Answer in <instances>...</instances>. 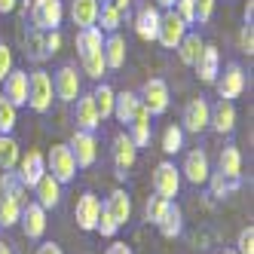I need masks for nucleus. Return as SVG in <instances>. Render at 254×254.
<instances>
[{"label":"nucleus","instance_id":"1","mask_svg":"<svg viewBox=\"0 0 254 254\" xmlns=\"http://www.w3.org/2000/svg\"><path fill=\"white\" fill-rule=\"evenodd\" d=\"M52 101H56V89H52L49 70H43V67L31 70L28 74V107L37 114H46L52 107Z\"/></svg>","mask_w":254,"mask_h":254},{"label":"nucleus","instance_id":"2","mask_svg":"<svg viewBox=\"0 0 254 254\" xmlns=\"http://www.w3.org/2000/svg\"><path fill=\"white\" fill-rule=\"evenodd\" d=\"M28 12L37 31H59L64 22V0H31Z\"/></svg>","mask_w":254,"mask_h":254},{"label":"nucleus","instance_id":"3","mask_svg":"<svg viewBox=\"0 0 254 254\" xmlns=\"http://www.w3.org/2000/svg\"><path fill=\"white\" fill-rule=\"evenodd\" d=\"M46 172L59 181V184H70V181L77 178V159L70 153L67 144H52L49 153H46Z\"/></svg>","mask_w":254,"mask_h":254},{"label":"nucleus","instance_id":"4","mask_svg":"<svg viewBox=\"0 0 254 254\" xmlns=\"http://www.w3.org/2000/svg\"><path fill=\"white\" fill-rule=\"evenodd\" d=\"M245 86H248V77H245V70L239 62H230L224 70H217V80H214V89H217V95H221L224 101H233V98H239L245 92Z\"/></svg>","mask_w":254,"mask_h":254},{"label":"nucleus","instance_id":"5","mask_svg":"<svg viewBox=\"0 0 254 254\" xmlns=\"http://www.w3.org/2000/svg\"><path fill=\"white\" fill-rule=\"evenodd\" d=\"M138 98H141V104L147 107V114L150 117H162L169 111V104H172V95H169V86H166V80H159V77H153V80H147L141 86V92H138Z\"/></svg>","mask_w":254,"mask_h":254},{"label":"nucleus","instance_id":"6","mask_svg":"<svg viewBox=\"0 0 254 254\" xmlns=\"http://www.w3.org/2000/svg\"><path fill=\"white\" fill-rule=\"evenodd\" d=\"M153 193L169 199V202H175V196L181 193V169L172 159H162L153 169Z\"/></svg>","mask_w":254,"mask_h":254},{"label":"nucleus","instance_id":"7","mask_svg":"<svg viewBox=\"0 0 254 254\" xmlns=\"http://www.w3.org/2000/svg\"><path fill=\"white\" fill-rule=\"evenodd\" d=\"M67 147H70V153H74V159H77V169H92L95 166V159H98V138H95V132L74 129Z\"/></svg>","mask_w":254,"mask_h":254},{"label":"nucleus","instance_id":"8","mask_svg":"<svg viewBox=\"0 0 254 254\" xmlns=\"http://www.w3.org/2000/svg\"><path fill=\"white\" fill-rule=\"evenodd\" d=\"M52 89H56V98L59 101H67V104H74L77 95L83 92V80L77 74V67L74 64H62L56 70V77H52Z\"/></svg>","mask_w":254,"mask_h":254},{"label":"nucleus","instance_id":"9","mask_svg":"<svg viewBox=\"0 0 254 254\" xmlns=\"http://www.w3.org/2000/svg\"><path fill=\"white\" fill-rule=\"evenodd\" d=\"M187 31L190 28L175 15V9H162V15H159V31H156V43L162 49H175L181 40H184Z\"/></svg>","mask_w":254,"mask_h":254},{"label":"nucleus","instance_id":"10","mask_svg":"<svg viewBox=\"0 0 254 254\" xmlns=\"http://www.w3.org/2000/svg\"><path fill=\"white\" fill-rule=\"evenodd\" d=\"M43 175H46V156H43L40 150H28V153H22V156H19V166H15V178H19L28 190L37 184Z\"/></svg>","mask_w":254,"mask_h":254},{"label":"nucleus","instance_id":"11","mask_svg":"<svg viewBox=\"0 0 254 254\" xmlns=\"http://www.w3.org/2000/svg\"><path fill=\"white\" fill-rule=\"evenodd\" d=\"M114 169H117V178H126L129 175V169L135 166V159H138V147H135V141L129 138V132H117L114 135Z\"/></svg>","mask_w":254,"mask_h":254},{"label":"nucleus","instance_id":"12","mask_svg":"<svg viewBox=\"0 0 254 254\" xmlns=\"http://www.w3.org/2000/svg\"><path fill=\"white\" fill-rule=\"evenodd\" d=\"M208 117H211V104H208L202 95H199V98H190L187 107H184V117H181V123H184L181 129L199 135V132L208 129Z\"/></svg>","mask_w":254,"mask_h":254},{"label":"nucleus","instance_id":"13","mask_svg":"<svg viewBox=\"0 0 254 254\" xmlns=\"http://www.w3.org/2000/svg\"><path fill=\"white\" fill-rule=\"evenodd\" d=\"M208 175H211V162H208V153L205 150H190L187 156H184V166H181V178H187L193 187H199V184H205L208 181Z\"/></svg>","mask_w":254,"mask_h":254},{"label":"nucleus","instance_id":"14","mask_svg":"<svg viewBox=\"0 0 254 254\" xmlns=\"http://www.w3.org/2000/svg\"><path fill=\"white\" fill-rule=\"evenodd\" d=\"M19 224H22V233L28 236L31 242H40L43 239V233H46V208L40 202H28L22 208V217H19Z\"/></svg>","mask_w":254,"mask_h":254},{"label":"nucleus","instance_id":"15","mask_svg":"<svg viewBox=\"0 0 254 254\" xmlns=\"http://www.w3.org/2000/svg\"><path fill=\"white\" fill-rule=\"evenodd\" d=\"M74 104H77V107H74V123H77V129H83V132H98V129H101V117H98V107H95L92 92H89V95L80 92Z\"/></svg>","mask_w":254,"mask_h":254},{"label":"nucleus","instance_id":"16","mask_svg":"<svg viewBox=\"0 0 254 254\" xmlns=\"http://www.w3.org/2000/svg\"><path fill=\"white\" fill-rule=\"evenodd\" d=\"M193 67H196V77L202 80L205 86H214V80H217V70H221V52H217V46L205 43Z\"/></svg>","mask_w":254,"mask_h":254},{"label":"nucleus","instance_id":"17","mask_svg":"<svg viewBox=\"0 0 254 254\" xmlns=\"http://www.w3.org/2000/svg\"><path fill=\"white\" fill-rule=\"evenodd\" d=\"M3 98H9L15 107H28V70H9L3 80Z\"/></svg>","mask_w":254,"mask_h":254},{"label":"nucleus","instance_id":"18","mask_svg":"<svg viewBox=\"0 0 254 254\" xmlns=\"http://www.w3.org/2000/svg\"><path fill=\"white\" fill-rule=\"evenodd\" d=\"M101 214V199L95 193H83L77 199V208H74V217H77V227L80 230H95V221Z\"/></svg>","mask_w":254,"mask_h":254},{"label":"nucleus","instance_id":"19","mask_svg":"<svg viewBox=\"0 0 254 254\" xmlns=\"http://www.w3.org/2000/svg\"><path fill=\"white\" fill-rule=\"evenodd\" d=\"M208 126L217 132V135H233V129H236V107H233V101H217V104H211V117H208Z\"/></svg>","mask_w":254,"mask_h":254},{"label":"nucleus","instance_id":"20","mask_svg":"<svg viewBox=\"0 0 254 254\" xmlns=\"http://www.w3.org/2000/svg\"><path fill=\"white\" fill-rule=\"evenodd\" d=\"M126 132H129V138L135 141V147H138V150L150 144V138H153V126H150V114H147V107H144V104L135 111L132 123L126 126Z\"/></svg>","mask_w":254,"mask_h":254},{"label":"nucleus","instance_id":"21","mask_svg":"<svg viewBox=\"0 0 254 254\" xmlns=\"http://www.w3.org/2000/svg\"><path fill=\"white\" fill-rule=\"evenodd\" d=\"M31 190H34V196H37L34 202H40L46 211H49V208H56V205L62 202V184H59V181L52 178L49 172H46V175H43V178H40Z\"/></svg>","mask_w":254,"mask_h":254},{"label":"nucleus","instance_id":"22","mask_svg":"<svg viewBox=\"0 0 254 254\" xmlns=\"http://www.w3.org/2000/svg\"><path fill=\"white\" fill-rule=\"evenodd\" d=\"M159 15H162V9H156V6H150V3L138 9V15H135V34H138L141 40H147V43H153V40H156Z\"/></svg>","mask_w":254,"mask_h":254},{"label":"nucleus","instance_id":"23","mask_svg":"<svg viewBox=\"0 0 254 254\" xmlns=\"http://www.w3.org/2000/svg\"><path fill=\"white\" fill-rule=\"evenodd\" d=\"M98 9H101V0H70V22L77 28H92L98 22Z\"/></svg>","mask_w":254,"mask_h":254},{"label":"nucleus","instance_id":"24","mask_svg":"<svg viewBox=\"0 0 254 254\" xmlns=\"http://www.w3.org/2000/svg\"><path fill=\"white\" fill-rule=\"evenodd\" d=\"M101 208L117 221V227H126V224H129V217H132V199H129L126 190H114Z\"/></svg>","mask_w":254,"mask_h":254},{"label":"nucleus","instance_id":"25","mask_svg":"<svg viewBox=\"0 0 254 254\" xmlns=\"http://www.w3.org/2000/svg\"><path fill=\"white\" fill-rule=\"evenodd\" d=\"M126 37L120 31L114 34H104V62H107V70H120L126 64Z\"/></svg>","mask_w":254,"mask_h":254},{"label":"nucleus","instance_id":"26","mask_svg":"<svg viewBox=\"0 0 254 254\" xmlns=\"http://www.w3.org/2000/svg\"><path fill=\"white\" fill-rule=\"evenodd\" d=\"M217 172L230 181H242V153L236 144H227L221 150V162H217Z\"/></svg>","mask_w":254,"mask_h":254},{"label":"nucleus","instance_id":"27","mask_svg":"<svg viewBox=\"0 0 254 254\" xmlns=\"http://www.w3.org/2000/svg\"><path fill=\"white\" fill-rule=\"evenodd\" d=\"M138 107H141L138 92H129V89H126V92H117V98H114V117H117L123 126H129Z\"/></svg>","mask_w":254,"mask_h":254},{"label":"nucleus","instance_id":"28","mask_svg":"<svg viewBox=\"0 0 254 254\" xmlns=\"http://www.w3.org/2000/svg\"><path fill=\"white\" fill-rule=\"evenodd\" d=\"M98 49H104V31L98 25L80 28L77 31V52H80V59L89 56V52H98Z\"/></svg>","mask_w":254,"mask_h":254},{"label":"nucleus","instance_id":"29","mask_svg":"<svg viewBox=\"0 0 254 254\" xmlns=\"http://www.w3.org/2000/svg\"><path fill=\"white\" fill-rule=\"evenodd\" d=\"M202 46H205V40L199 37V34H193V31H187L184 34V40H181L175 49H178V59L184 62V64H196V59H199V52H202Z\"/></svg>","mask_w":254,"mask_h":254},{"label":"nucleus","instance_id":"30","mask_svg":"<svg viewBox=\"0 0 254 254\" xmlns=\"http://www.w3.org/2000/svg\"><path fill=\"white\" fill-rule=\"evenodd\" d=\"M19 156H22L19 141H15L12 135H0V169H3V172H15Z\"/></svg>","mask_w":254,"mask_h":254},{"label":"nucleus","instance_id":"31","mask_svg":"<svg viewBox=\"0 0 254 254\" xmlns=\"http://www.w3.org/2000/svg\"><path fill=\"white\" fill-rule=\"evenodd\" d=\"M156 227H159V233L166 236V239H178V236L184 233V214H181V208L172 202V205H169V211L162 214V221H159Z\"/></svg>","mask_w":254,"mask_h":254},{"label":"nucleus","instance_id":"32","mask_svg":"<svg viewBox=\"0 0 254 254\" xmlns=\"http://www.w3.org/2000/svg\"><path fill=\"white\" fill-rule=\"evenodd\" d=\"M123 9H117L114 3H111V0H104V3H101V9H98V28L104 31V34H114V31H120V25H123Z\"/></svg>","mask_w":254,"mask_h":254},{"label":"nucleus","instance_id":"33","mask_svg":"<svg viewBox=\"0 0 254 254\" xmlns=\"http://www.w3.org/2000/svg\"><path fill=\"white\" fill-rule=\"evenodd\" d=\"M25 52H28V59L31 62H46L49 59V52H46V31H37L34 28L31 34H25Z\"/></svg>","mask_w":254,"mask_h":254},{"label":"nucleus","instance_id":"34","mask_svg":"<svg viewBox=\"0 0 254 254\" xmlns=\"http://www.w3.org/2000/svg\"><path fill=\"white\" fill-rule=\"evenodd\" d=\"M92 98H95V107H98V117H101V120L114 117V98H117V89H114L111 83H98V86H95V92H92Z\"/></svg>","mask_w":254,"mask_h":254},{"label":"nucleus","instance_id":"35","mask_svg":"<svg viewBox=\"0 0 254 254\" xmlns=\"http://www.w3.org/2000/svg\"><path fill=\"white\" fill-rule=\"evenodd\" d=\"M0 193H9L22 208L31 202V199H28V187L22 184L19 178H15V172H3V178H0Z\"/></svg>","mask_w":254,"mask_h":254},{"label":"nucleus","instance_id":"36","mask_svg":"<svg viewBox=\"0 0 254 254\" xmlns=\"http://www.w3.org/2000/svg\"><path fill=\"white\" fill-rule=\"evenodd\" d=\"M80 64H83V74H86L89 80H95V83H101V77L107 74L104 49H98V52H89V56H83V59H80Z\"/></svg>","mask_w":254,"mask_h":254},{"label":"nucleus","instance_id":"37","mask_svg":"<svg viewBox=\"0 0 254 254\" xmlns=\"http://www.w3.org/2000/svg\"><path fill=\"white\" fill-rule=\"evenodd\" d=\"M19 217H22V205L9 193H0V227L9 230V227L19 224Z\"/></svg>","mask_w":254,"mask_h":254},{"label":"nucleus","instance_id":"38","mask_svg":"<svg viewBox=\"0 0 254 254\" xmlns=\"http://www.w3.org/2000/svg\"><path fill=\"white\" fill-rule=\"evenodd\" d=\"M205 184L211 187V196H214V199H227L230 193H236V190L242 187V181H230V178H224L221 172H211Z\"/></svg>","mask_w":254,"mask_h":254},{"label":"nucleus","instance_id":"39","mask_svg":"<svg viewBox=\"0 0 254 254\" xmlns=\"http://www.w3.org/2000/svg\"><path fill=\"white\" fill-rule=\"evenodd\" d=\"M15 123H19V107H15L9 98L0 95V135H12Z\"/></svg>","mask_w":254,"mask_h":254},{"label":"nucleus","instance_id":"40","mask_svg":"<svg viewBox=\"0 0 254 254\" xmlns=\"http://www.w3.org/2000/svg\"><path fill=\"white\" fill-rule=\"evenodd\" d=\"M181 147H184V129H181V126H169V129L162 132V150L169 156H175V153H181Z\"/></svg>","mask_w":254,"mask_h":254},{"label":"nucleus","instance_id":"41","mask_svg":"<svg viewBox=\"0 0 254 254\" xmlns=\"http://www.w3.org/2000/svg\"><path fill=\"white\" fill-rule=\"evenodd\" d=\"M169 205H172L169 199H162V196H156V193H153V196L147 199V205H144V214H147V221L156 227V224L162 221V214L169 211Z\"/></svg>","mask_w":254,"mask_h":254},{"label":"nucleus","instance_id":"42","mask_svg":"<svg viewBox=\"0 0 254 254\" xmlns=\"http://www.w3.org/2000/svg\"><path fill=\"white\" fill-rule=\"evenodd\" d=\"M95 233H101L104 239H114V236L120 233V227H117V221L111 214H107L104 208H101V214H98V221H95Z\"/></svg>","mask_w":254,"mask_h":254},{"label":"nucleus","instance_id":"43","mask_svg":"<svg viewBox=\"0 0 254 254\" xmlns=\"http://www.w3.org/2000/svg\"><path fill=\"white\" fill-rule=\"evenodd\" d=\"M214 3H217V0H193V15H196V25L211 22V15H214Z\"/></svg>","mask_w":254,"mask_h":254},{"label":"nucleus","instance_id":"44","mask_svg":"<svg viewBox=\"0 0 254 254\" xmlns=\"http://www.w3.org/2000/svg\"><path fill=\"white\" fill-rule=\"evenodd\" d=\"M172 9H175V15H178V19L184 22L187 28H190V25H196V15H193V0H175V6H172Z\"/></svg>","mask_w":254,"mask_h":254},{"label":"nucleus","instance_id":"45","mask_svg":"<svg viewBox=\"0 0 254 254\" xmlns=\"http://www.w3.org/2000/svg\"><path fill=\"white\" fill-rule=\"evenodd\" d=\"M236 254H254V227H245L236 239Z\"/></svg>","mask_w":254,"mask_h":254},{"label":"nucleus","instance_id":"46","mask_svg":"<svg viewBox=\"0 0 254 254\" xmlns=\"http://www.w3.org/2000/svg\"><path fill=\"white\" fill-rule=\"evenodd\" d=\"M12 67H15V62H12V49H9L3 40H0V83L6 80V74H9Z\"/></svg>","mask_w":254,"mask_h":254},{"label":"nucleus","instance_id":"47","mask_svg":"<svg viewBox=\"0 0 254 254\" xmlns=\"http://www.w3.org/2000/svg\"><path fill=\"white\" fill-rule=\"evenodd\" d=\"M239 49L245 52V56H251V52H254V28L248 22L239 28Z\"/></svg>","mask_w":254,"mask_h":254},{"label":"nucleus","instance_id":"48","mask_svg":"<svg viewBox=\"0 0 254 254\" xmlns=\"http://www.w3.org/2000/svg\"><path fill=\"white\" fill-rule=\"evenodd\" d=\"M59 49H62V31H46V52L56 56Z\"/></svg>","mask_w":254,"mask_h":254},{"label":"nucleus","instance_id":"49","mask_svg":"<svg viewBox=\"0 0 254 254\" xmlns=\"http://www.w3.org/2000/svg\"><path fill=\"white\" fill-rule=\"evenodd\" d=\"M104 254H132V248L129 245H126V242H114L111 248H107Z\"/></svg>","mask_w":254,"mask_h":254},{"label":"nucleus","instance_id":"50","mask_svg":"<svg viewBox=\"0 0 254 254\" xmlns=\"http://www.w3.org/2000/svg\"><path fill=\"white\" fill-rule=\"evenodd\" d=\"M37 254H64V251H62L56 242H43V245L37 248Z\"/></svg>","mask_w":254,"mask_h":254},{"label":"nucleus","instance_id":"51","mask_svg":"<svg viewBox=\"0 0 254 254\" xmlns=\"http://www.w3.org/2000/svg\"><path fill=\"white\" fill-rule=\"evenodd\" d=\"M15 6H19V0H0V12H3V15H9Z\"/></svg>","mask_w":254,"mask_h":254},{"label":"nucleus","instance_id":"52","mask_svg":"<svg viewBox=\"0 0 254 254\" xmlns=\"http://www.w3.org/2000/svg\"><path fill=\"white\" fill-rule=\"evenodd\" d=\"M111 3H114L117 9H123V12H129V6L135 3V0H111Z\"/></svg>","mask_w":254,"mask_h":254},{"label":"nucleus","instance_id":"53","mask_svg":"<svg viewBox=\"0 0 254 254\" xmlns=\"http://www.w3.org/2000/svg\"><path fill=\"white\" fill-rule=\"evenodd\" d=\"M0 254H15V251H12V245H9L6 239H0Z\"/></svg>","mask_w":254,"mask_h":254},{"label":"nucleus","instance_id":"54","mask_svg":"<svg viewBox=\"0 0 254 254\" xmlns=\"http://www.w3.org/2000/svg\"><path fill=\"white\" fill-rule=\"evenodd\" d=\"M175 0H156V9H172Z\"/></svg>","mask_w":254,"mask_h":254},{"label":"nucleus","instance_id":"55","mask_svg":"<svg viewBox=\"0 0 254 254\" xmlns=\"http://www.w3.org/2000/svg\"><path fill=\"white\" fill-rule=\"evenodd\" d=\"M224 254H236V251H224Z\"/></svg>","mask_w":254,"mask_h":254},{"label":"nucleus","instance_id":"56","mask_svg":"<svg viewBox=\"0 0 254 254\" xmlns=\"http://www.w3.org/2000/svg\"><path fill=\"white\" fill-rule=\"evenodd\" d=\"M101 3H104V0H101Z\"/></svg>","mask_w":254,"mask_h":254}]
</instances>
